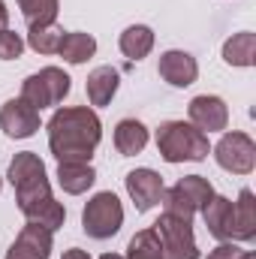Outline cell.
Masks as SVG:
<instances>
[{"mask_svg":"<svg viewBox=\"0 0 256 259\" xmlns=\"http://www.w3.org/2000/svg\"><path fill=\"white\" fill-rule=\"evenodd\" d=\"M49 151L58 163H91L100 139L103 124L94 109L88 106H64L49 121Z\"/></svg>","mask_w":256,"mask_h":259,"instance_id":"1","label":"cell"},{"mask_svg":"<svg viewBox=\"0 0 256 259\" xmlns=\"http://www.w3.org/2000/svg\"><path fill=\"white\" fill-rule=\"evenodd\" d=\"M157 151L166 163H199L208 157L211 145H208V133L193 127L190 121H163L157 127Z\"/></svg>","mask_w":256,"mask_h":259,"instance_id":"2","label":"cell"},{"mask_svg":"<svg viewBox=\"0 0 256 259\" xmlns=\"http://www.w3.org/2000/svg\"><path fill=\"white\" fill-rule=\"evenodd\" d=\"M9 184L15 187V202L21 208V214L27 208H33L36 202L49 199L52 196V184H49V175H46V163L39 160V154L33 151H21L12 157L9 163V172H6Z\"/></svg>","mask_w":256,"mask_h":259,"instance_id":"3","label":"cell"},{"mask_svg":"<svg viewBox=\"0 0 256 259\" xmlns=\"http://www.w3.org/2000/svg\"><path fill=\"white\" fill-rule=\"evenodd\" d=\"M124 226V205L112 190H100L88 199L84 211H81V229L88 238L106 241L112 235H118Z\"/></svg>","mask_w":256,"mask_h":259,"instance_id":"4","label":"cell"},{"mask_svg":"<svg viewBox=\"0 0 256 259\" xmlns=\"http://www.w3.org/2000/svg\"><path fill=\"white\" fill-rule=\"evenodd\" d=\"M69 81L72 78L66 75L61 66H46V69H39V72H33V75H27L21 81V100H27L36 112L52 109V106L64 103L66 94L72 91Z\"/></svg>","mask_w":256,"mask_h":259,"instance_id":"5","label":"cell"},{"mask_svg":"<svg viewBox=\"0 0 256 259\" xmlns=\"http://www.w3.org/2000/svg\"><path fill=\"white\" fill-rule=\"evenodd\" d=\"M163 244V259H199L196 235H193V220L175 217V214H160V220L151 226Z\"/></svg>","mask_w":256,"mask_h":259,"instance_id":"6","label":"cell"},{"mask_svg":"<svg viewBox=\"0 0 256 259\" xmlns=\"http://www.w3.org/2000/svg\"><path fill=\"white\" fill-rule=\"evenodd\" d=\"M214 160L220 169H226L232 175H250L256 166V142L241 130L223 133V139L214 148Z\"/></svg>","mask_w":256,"mask_h":259,"instance_id":"7","label":"cell"},{"mask_svg":"<svg viewBox=\"0 0 256 259\" xmlns=\"http://www.w3.org/2000/svg\"><path fill=\"white\" fill-rule=\"evenodd\" d=\"M39 127H42L39 112L27 100L18 97V100H6L3 103V109H0V130L9 139H30Z\"/></svg>","mask_w":256,"mask_h":259,"instance_id":"8","label":"cell"},{"mask_svg":"<svg viewBox=\"0 0 256 259\" xmlns=\"http://www.w3.org/2000/svg\"><path fill=\"white\" fill-rule=\"evenodd\" d=\"M187 115H190V124L199 127L202 133H220V130H226V124H229V109L214 94L193 97L190 106H187Z\"/></svg>","mask_w":256,"mask_h":259,"instance_id":"9","label":"cell"},{"mask_svg":"<svg viewBox=\"0 0 256 259\" xmlns=\"http://www.w3.org/2000/svg\"><path fill=\"white\" fill-rule=\"evenodd\" d=\"M124 184H127V193L136 205V211H151L157 202H163L166 184H163L160 172H154V169H133L124 178Z\"/></svg>","mask_w":256,"mask_h":259,"instance_id":"10","label":"cell"},{"mask_svg":"<svg viewBox=\"0 0 256 259\" xmlns=\"http://www.w3.org/2000/svg\"><path fill=\"white\" fill-rule=\"evenodd\" d=\"M157 72L163 81H169L172 88H190L199 75V64L190 52H181V49H169L160 55V64Z\"/></svg>","mask_w":256,"mask_h":259,"instance_id":"11","label":"cell"},{"mask_svg":"<svg viewBox=\"0 0 256 259\" xmlns=\"http://www.w3.org/2000/svg\"><path fill=\"white\" fill-rule=\"evenodd\" d=\"M52 232L36 226V223H27L18 238L12 241V247L6 250V259H49L52 256Z\"/></svg>","mask_w":256,"mask_h":259,"instance_id":"12","label":"cell"},{"mask_svg":"<svg viewBox=\"0 0 256 259\" xmlns=\"http://www.w3.org/2000/svg\"><path fill=\"white\" fill-rule=\"evenodd\" d=\"M205 226L217 241H232L235 238V205L226 196H211V202L202 208Z\"/></svg>","mask_w":256,"mask_h":259,"instance_id":"13","label":"cell"},{"mask_svg":"<svg viewBox=\"0 0 256 259\" xmlns=\"http://www.w3.org/2000/svg\"><path fill=\"white\" fill-rule=\"evenodd\" d=\"M118 84H121L118 69H112V66H97V69L88 75V81H84L88 103H91V106H109L112 97L118 94Z\"/></svg>","mask_w":256,"mask_h":259,"instance_id":"14","label":"cell"},{"mask_svg":"<svg viewBox=\"0 0 256 259\" xmlns=\"http://www.w3.org/2000/svg\"><path fill=\"white\" fill-rule=\"evenodd\" d=\"M97 181V172L91 163H58V184L69 196L88 193Z\"/></svg>","mask_w":256,"mask_h":259,"instance_id":"15","label":"cell"},{"mask_svg":"<svg viewBox=\"0 0 256 259\" xmlns=\"http://www.w3.org/2000/svg\"><path fill=\"white\" fill-rule=\"evenodd\" d=\"M145 145H148V127L142 121H136V118L118 121V127H115V148H118V154L136 157V154L145 151Z\"/></svg>","mask_w":256,"mask_h":259,"instance_id":"16","label":"cell"},{"mask_svg":"<svg viewBox=\"0 0 256 259\" xmlns=\"http://www.w3.org/2000/svg\"><path fill=\"white\" fill-rule=\"evenodd\" d=\"M58 55L64 58L66 64H84L97 55V39L84 30H72V33H64L61 46H58Z\"/></svg>","mask_w":256,"mask_h":259,"instance_id":"17","label":"cell"},{"mask_svg":"<svg viewBox=\"0 0 256 259\" xmlns=\"http://www.w3.org/2000/svg\"><path fill=\"white\" fill-rule=\"evenodd\" d=\"M118 46H121L124 58H130V61H142V58H148L151 49H154V30H151L148 24H130L127 30L121 33Z\"/></svg>","mask_w":256,"mask_h":259,"instance_id":"18","label":"cell"},{"mask_svg":"<svg viewBox=\"0 0 256 259\" xmlns=\"http://www.w3.org/2000/svg\"><path fill=\"white\" fill-rule=\"evenodd\" d=\"M235 238L238 241L256 238V196L247 187L238 193V202H235Z\"/></svg>","mask_w":256,"mask_h":259,"instance_id":"19","label":"cell"},{"mask_svg":"<svg viewBox=\"0 0 256 259\" xmlns=\"http://www.w3.org/2000/svg\"><path fill=\"white\" fill-rule=\"evenodd\" d=\"M24 217H27V223H36V226H42V229L55 232V229H61V226H64L66 208L55 199V196H49V199L36 202L33 208H27V211H24Z\"/></svg>","mask_w":256,"mask_h":259,"instance_id":"20","label":"cell"},{"mask_svg":"<svg viewBox=\"0 0 256 259\" xmlns=\"http://www.w3.org/2000/svg\"><path fill=\"white\" fill-rule=\"evenodd\" d=\"M253 52H256V36L250 30L232 33L223 42V61L229 66H253Z\"/></svg>","mask_w":256,"mask_h":259,"instance_id":"21","label":"cell"},{"mask_svg":"<svg viewBox=\"0 0 256 259\" xmlns=\"http://www.w3.org/2000/svg\"><path fill=\"white\" fill-rule=\"evenodd\" d=\"M178 193L184 196L187 202L193 205V211H202L208 202H211V196H214V187H211V181L208 178H202V175H184L178 184H172Z\"/></svg>","mask_w":256,"mask_h":259,"instance_id":"22","label":"cell"},{"mask_svg":"<svg viewBox=\"0 0 256 259\" xmlns=\"http://www.w3.org/2000/svg\"><path fill=\"white\" fill-rule=\"evenodd\" d=\"M64 39V30L58 24H33L27 30V46L36 52V55H55L58 46Z\"/></svg>","mask_w":256,"mask_h":259,"instance_id":"23","label":"cell"},{"mask_svg":"<svg viewBox=\"0 0 256 259\" xmlns=\"http://www.w3.org/2000/svg\"><path fill=\"white\" fill-rule=\"evenodd\" d=\"M127 259H163V244L154 229H139L127 244Z\"/></svg>","mask_w":256,"mask_h":259,"instance_id":"24","label":"cell"},{"mask_svg":"<svg viewBox=\"0 0 256 259\" xmlns=\"http://www.w3.org/2000/svg\"><path fill=\"white\" fill-rule=\"evenodd\" d=\"M18 9H21L24 21L33 27V24H55L61 3L58 0H18Z\"/></svg>","mask_w":256,"mask_h":259,"instance_id":"25","label":"cell"},{"mask_svg":"<svg viewBox=\"0 0 256 259\" xmlns=\"http://www.w3.org/2000/svg\"><path fill=\"white\" fill-rule=\"evenodd\" d=\"M21 52H24V39H21V33H15V30H0V61H15V58H21Z\"/></svg>","mask_w":256,"mask_h":259,"instance_id":"26","label":"cell"},{"mask_svg":"<svg viewBox=\"0 0 256 259\" xmlns=\"http://www.w3.org/2000/svg\"><path fill=\"white\" fill-rule=\"evenodd\" d=\"M208 259H253V253H250V250H241V247L232 244V241H220V244L208 253Z\"/></svg>","mask_w":256,"mask_h":259,"instance_id":"27","label":"cell"},{"mask_svg":"<svg viewBox=\"0 0 256 259\" xmlns=\"http://www.w3.org/2000/svg\"><path fill=\"white\" fill-rule=\"evenodd\" d=\"M64 259H91V253L88 250H78V247H69L64 253Z\"/></svg>","mask_w":256,"mask_h":259,"instance_id":"28","label":"cell"},{"mask_svg":"<svg viewBox=\"0 0 256 259\" xmlns=\"http://www.w3.org/2000/svg\"><path fill=\"white\" fill-rule=\"evenodd\" d=\"M6 24H9V9H6V3L0 0V30H6Z\"/></svg>","mask_w":256,"mask_h":259,"instance_id":"29","label":"cell"},{"mask_svg":"<svg viewBox=\"0 0 256 259\" xmlns=\"http://www.w3.org/2000/svg\"><path fill=\"white\" fill-rule=\"evenodd\" d=\"M100 259H124V256H118V253H103Z\"/></svg>","mask_w":256,"mask_h":259,"instance_id":"30","label":"cell"},{"mask_svg":"<svg viewBox=\"0 0 256 259\" xmlns=\"http://www.w3.org/2000/svg\"><path fill=\"white\" fill-rule=\"evenodd\" d=\"M0 190H3V181H0Z\"/></svg>","mask_w":256,"mask_h":259,"instance_id":"31","label":"cell"}]
</instances>
